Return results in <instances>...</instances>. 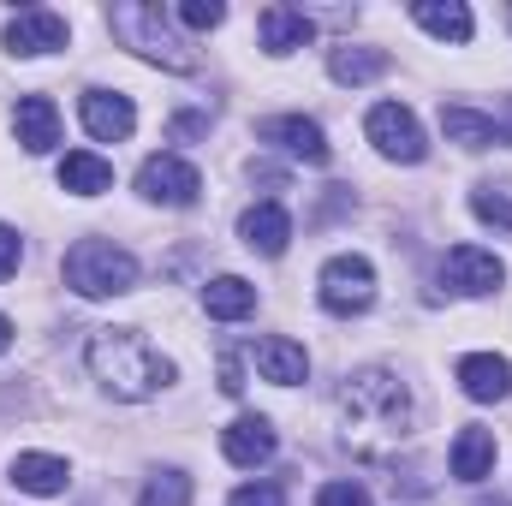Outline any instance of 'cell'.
I'll return each mask as SVG.
<instances>
[{"label": "cell", "mask_w": 512, "mask_h": 506, "mask_svg": "<svg viewBox=\"0 0 512 506\" xmlns=\"http://www.w3.org/2000/svg\"><path fill=\"white\" fill-rule=\"evenodd\" d=\"M411 387L382 370V364H364V370H352L346 387H340V441L358 453V459H370V465H382L393 459L405 441H411Z\"/></svg>", "instance_id": "6da1fadb"}, {"label": "cell", "mask_w": 512, "mask_h": 506, "mask_svg": "<svg viewBox=\"0 0 512 506\" xmlns=\"http://www.w3.org/2000/svg\"><path fill=\"white\" fill-rule=\"evenodd\" d=\"M90 376L102 381V393H114V399H149V393H161L167 381H173V364L137 334V328H96L90 334Z\"/></svg>", "instance_id": "7a4b0ae2"}, {"label": "cell", "mask_w": 512, "mask_h": 506, "mask_svg": "<svg viewBox=\"0 0 512 506\" xmlns=\"http://www.w3.org/2000/svg\"><path fill=\"white\" fill-rule=\"evenodd\" d=\"M108 30L126 42L131 54H143L149 66H161V72H197V48L173 30V18L155 0H114Z\"/></svg>", "instance_id": "3957f363"}, {"label": "cell", "mask_w": 512, "mask_h": 506, "mask_svg": "<svg viewBox=\"0 0 512 506\" xmlns=\"http://www.w3.org/2000/svg\"><path fill=\"white\" fill-rule=\"evenodd\" d=\"M60 268H66V286L78 298H126L137 286V256L114 239H78Z\"/></svg>", "instance_id": "277c9868"}, {"label": "cell", "mask_w": 512, "mask_h": 506, "mask_svg": "<svg viewBox=\"0 0 512 506\" xmlns=\"http://www.w3.org/2000/svg\"><path fill=\"white\" fill-rule=\"evenodd\" d=\"M316 292H322V310H334V316H364L370 304H376V268H370V256H328L322 262V274H316Z\"/></svg>", "instance_id": "5b68a950"}, {"label": "cell", "mask_w": 512, "mask_h": 506, "mask_svg": "<svg viewBox=\"0 0 512 506\" xmlns=\"http://www.w3.org/2000/svg\"><path fill=\"white\" fill-rule=\"evenodd\" d=\"M364 137L376 143V155L405 161V167H417V161L429 155L423 126H417V114H411L405 102H376V108H370V120H364Z\"/></svg>", "instance_id": "8992f818"}, {"label": "cell", "mask_w": 512, "mask_h": 506, "mask_svg": "<svg viewBox=\"0 0 512 506\" xmlns=\"http://www.w3.org/2000/svg\"><path fill=\"white\" fill-rule=\"evenodd\" d=\"M137 191L149 203H167V209H191L203 197V173L185 161V155H149L137 167Z\"/></svg>", "instance_id": "52a82bcc"}, {"label": "cell", "mask_w": 512, "mask_h": 506, "mask_svg": "<svg viewBox=\"0 0 512 506\" xmlns=\"http://www.w3.org/2000/svg\"><path fill=\"white\" fill-rule=\"evenodd\" d=\"M441 286H453L459 298H489L507 286V262L495 251H477V245H453L441 256Z\"/></svg>", "instance_id": "ba28073f"}, {"label": "cell", "mask_w": 512, "mask_h": 506, "mask_svg": "<svg viewBox=\"0 0 512 506\" xmlns=\"http://www.w3.org/2000/svg\"><path fill=\"white\" fill-rule=\"evenodd\" d=\"M66 42H72V24H66L60 12H48V6H24V12L6 18V54H18V60L54 54V48H66Z\"/></svg>", "instance_id": "9c48e42d"}, {"label": "cell", "mask_w": 512, "mask_h": 506, "mask_svg": "<svg viewBox=\"0 0 512 506\" xmlns=\"http://www.w3.org/2000/svg\"><path fill=\"white\" fill-rule=\"evenodd\" d=\"M262 143H274V149H286L292 161H310V167H328V131L316 126V120H304V114H274V120H262L256 126Z\"/></svg>", "instance_id": "30bf717a"}, {"label": "cell", "mask_w": 512, "mask_h": 506, "mask_svg": "<svg viewBox=\"0 0 512 506\" xmlns=\"http://www.w3.org/2000/svg\"><path fill=\"white\" fill-rule=\"evenodd\" d=\"M78 114H84V131L96 143H126L131 126H137V108H131V96H120V90H84Z\"/></svg>", "instance_id": "8fae6325"}, {"label": "cell", "mask_w": 512, "mask_h": 506, "mask_svg": "<svg viewBox=\"0 0 512 506\" xmlns=\"http://www.w3.org/2000/svg\"><path fill=\"white\" fill-rule=\"evenodd\" d=\"M274 447H280V435H274V423H268V417H233V423L221 429V453H227L239 471L268 465V459H274Z\"/></svg>", "instance_id": "7c38bea8"}, {"label": "cell", "mask_w": 512, "mask_h": 506, "mask_svg": "<svg viewBox=\"0 0 512 506\" xmlns=\"http://www.w3.org/2000/svg\"><path fill=\"white\" fill-rule=\"evenodd\" d=\"M256 30H262V48H268L274 60H286V54L310 48V36H316V24H310V12H304V6H262Z\"/></svg>", "instance_id": "4fadbf2b"}, {"label": "cell", "mask_w": 512, "mask_h": 506, "mask_svg": "<svg viewBox=\"0 0 512 506\" xmlns=\"http://www.w3.org/2000/svg\"><path fill=\"white\" fill-rule=\"evenodd\" d=\"M239 239H245L256 256H286V245H292V215H286L280 203H251V209L239 215Z\"/></svg>", "instance_id": "5bb4252c"}, {"label": "cell", "mask_w": 512, "mask_h": 506, "mask_svg": "<svg viewBox=\"0 0 512 506\" xmlns=\"http://www.w3.org/2000/svg\"><path fill=\"white\" fill-rule=\"evenodd\" d=\"M459 387H465V399L495 405L512 393V364L501 352H471V358H459Z\"/></svg>", "instance_id": "9a60e30c"}, {"label": "cell", "mask_w": 512, "mask_h": 506, "mask_svg": "<svg viewBox=\"0 0 512 506\" xmlns=\"http://www.w3.org/2000/svg\"><path fill=\"white\" fill-rule=\"evenodd\" d=\"M12 131H18V143H24L30 155H48V149L60 143V108H54L48 96H18Z\"/></svg>", "instance_id": "2e32d148"}, {"label": "cell", "mask_w": 512, "mask_h": 506, "mask_svg": "<svg viewBox=\"0 0 512 506\" xmlns=\"http://www.w3.org/2000/svg\"><path fill=\"white\" fill-rule=\"evenodd\" d=\"M256 370H262V381H274V387H298V381L310 376V358H304L298 340L268 334V340L256 346Z\"/></svg>", "instance_id": "e0dca14e"}, {"label": "cell", "mask_w": 512, "mask_h": 506, "mask_svg": "<svg viewBox=\"0 0 512 506\" xmlns=\"http://www.w3.org/2000/svg\"><path fill=\"white\" fill-rule=\"evenodd\" d=\"M495 429H459V441H453V477L459 483H483V477H495Z\"/></svg>", "instance_id": "ac0fdd59"}, {"label": "cell", "mask_w": 512, "mask_h": 506, "mask_svg": "<svg viewBox=\"0 0 512 506\" xmlns=\"http://www.w3.org/2000/svg\"><path fill=\"white\" fill-rule=\"evenodd\" d=\"M60 191H72V197H102V191H114V167H108L96 149H72V155L60 161Z\"/></svg>", "instance_id": "d6986e66"}, {"label": "cell", "mask_w": 512, "mask_h": 506, "mask_svg": "<svg viewBox=\"0 0 512 506\" xmlns=\"http://www.w3.org/2000/svg\"><path fill=\"white\" fill-rule=\"evenodd\" d=\"M12 483H18L24 495H66L72 471H66V459H54V453H18V459H12Z\"/></svg>", "instance_id": "ffe728a7"}, {"label": "cell", "mask_w": 512, "mask_h": 506, "mask_svg": "<svg viewBox=\"0 0 512 506\" xmlns=\"http://www.w3.org/2000/svg\"><path fill=\"white\" fill-rule=\"evenodd\" d=\"M441 131H447V143H459V149H489V143H507L512 131L495 126L489 114H477V108H441Z\"/></svg>", "instance_id": "44dd1931"}, {"label": "cell", "mask_w": 512, "mask_h": 506, "mask_svg": "<svg viewBox=\"0 0 512 506\" xmlns=\"http://www.w3.org/2000/svg\"><path fill=\"white\" fill-rule=\"evenodd\" d=\"M203 310H209L215 322H245L256 310V286L239 280V274H215V280L203 286Z\"/></svg>", "instance_id": "7402d4cb"}, {"label": "cell", "mask_w": 512, "mask_h": 506, "mask_svg": "<svg viewBox=\"0 0 512 506\" xmlns=\"http://www.w3.org/2000/svg\"><path fill=\"white\" fill-rule=\"evenodd\" d=\"M387 66H393L387 48H352V42H346V48L328 54V78H334V84H376Z\"/></svg>", "instance_id": "603a6c76"}, {"label": "cell", "mask_w": 512, "mask_h": 506, "mask_svg": "<svg viewBox=\"0 0 512 506\" xmlns=\"http://www.w3.org/2000/svg\"><path fill=\"white\" fill-rule=\"evenodd\" d=\"M411 18L441 42H471V6L465 0H417Z\"/></svg>", "instance_id": "cb8c5ba5"}, {"label": "cell", "mask_w": 512, "mask_h": 506, "mask_svg": "<svg viewBox=\"0 0 512 506\" xmlns=\"http://www.w3.org/2000/svg\"><path fill=\"white\" fill-rule=\"evenodd\" d=\"M137 506H191V477L185 471H155L137 489Z\"/></svg>", "instance_id": "d4e9b609"}, {"label": "cell", "mask_w": 512, "mask_h": 506, "mask_svg": "<svg viewBox=\"0 0 512 506\" xmlns=\"http://www.w3.org/2000/svg\"><path fill=\"white\" fill-rule=\"evenodd\" d=\"M471 215H477L483 227H501V233H512V191L477 185V191H471Z\"/></svg>", "instance_id": "484cf974"}, {"label": "cell", "mask_w": 512, "mask_h": 506, "mask_svg": "<svg viewBox=\"0 0 512 506\" xmlns=\"http://www.w3.org/2000/svg\"><path fill=\"white\" fill-rule=\"evenodd\" d=\"M185 30H215V24H227V6L221 0H179V12H173Z\"/></svg>", "instance_id": "4316f807"}, {"label": "cell", "mask_w": 512, "mask_h": 506, "mask_svg": "<svg viewBox=\"0 0 512 506\" xmlns=\"http://www.w3.org/2000/svg\"><path fill=\"white\" fill-rule=\"evenodd\" d=\"M227 506H286V495H280V483H245L227 495Z\"/></svg>", "instance_id": "83f0119b"}, {"label": "cell", "mask_w": 512, "mask_h": 506, "mask_svg": "<svg viewBox=\"0 0 512 506\" xmlns=\"http://www.w3.org/2000/svg\"><path fill=\"white\" fill-rule=\"evenodd\" d=\"M316 506H370V489L364 483H322Z\"/></svg>", "instance_id": "f1b7e54d"}, {"label": "cell", "mask_w": 512, "mask_h": 506, "mask_svg": "<svg viewBox=\"0 0 512 506\" xmlns=\"http://www.w3.org/2000/svg\"><path fill=\"white\" fill-rule=\"evenodd\" d=\"M18 262H24V239L0 221V280H12V274H18Z\"/></svg>", "instance_id": "f546056e"}, {"label": "cell", "mask_w": 512, "mask_h": 506, "mask_svg": "<svg viewBox=\"0 0 512 506\" xmlns=\"http://www.w3.org/2000/svg\"><path fill=\"white\" fill-rule=\"evenodd\" d=\"M221 393H233V399L245 393V364H239V352H227V358H221Z\"/></svg>", "instance_id": "4dcf8cb0"}, {"label": "cell", "mask_w": 512, "mask_h": 506, "mask_svg": "<svg viewBox=\"0 0 512 506\" xmlns=\"http://www.w3.org/2000/svg\"><path fill=\"white\" fill-rule=\"evenodd\" d=\"M197 131H209L203 114H179V120H173V137H179V143H185V137H197Z\"/></svg>", "instance_id": "1f68e13d"}, {"label": "cell", "mask_w": 512, "mask_h": 506, "mask_svg": "<svg viewBox=\"0 0 512 506\" xmlns=\"http://www.w3.org/2000/svg\"><path fill=\"white\" fill-rule=\"evenodd\" d=\"M6 346H12V322L0 316V352H6Z\"/></svg>", "instance_id": "d6a6232c"}, {"label": "cell", "mask_w": 512, "mask_h": 506, "mask_svg": "<svg viewBox=\"0 0 512 506\" xmlns=\"http://www.w3.org/2000/svg\"><path fill=\"white\" fill-rule=\"evenodd\" d=\"M483 506H507V501H483Z\"/></svg>", "instance_id": "836d02e7"}]
</instances>
